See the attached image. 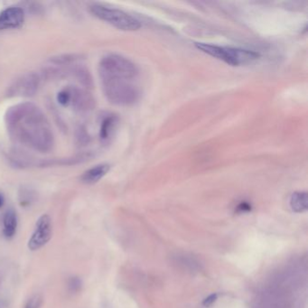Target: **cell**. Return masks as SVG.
I'll return each instance as SVG.
<instances>
[{
	"label": "cell",
	"instance_id": "4fadbf2b",
	"mask_svg": "<svg viewBox=\"0 0 308 308\" xmlns=\"http://www.w3.org/2000/svg\"><path fill=\"white\" fill-rule=\"evenodd\" d=\"M290 206L295 213H303L307 210V193L295 192L290 198Z\"/></svg>",
	"mask_w": 308,
	"mask_h": 308
},
{
	"label": "cell",
	"instance_id": "ba28073f",
	"mask_svg": "<svg viewBox=\"0 0 308 308\" xmlns=\"http://www.w3.org/2000/svg\"><path fill=\"white\" fill-rule=\"evenodd\" d=\"M65 89L68 92V106L78 112H87L93 107L94 100L86 90L78 87H67Z\"/></svg>",
	"mask_w": 308,
	"mask_h": 308
},
{
	"label": "cell",
	"instance_id": "3957f363",
	"mask_svg": "<svg viewBox=\"0 0 308 308\" xmlns=\"http://www.w3.org/2000/svg\"><path fill=\"white\" fill-rule=\"evenodd\" d=\"M195 46L201 52L231 66L247 65L260 57L257 52L242 48L228 47L206 43H195Z\"/></svg>",
	"mask_w": 308,
	"mask_h": 308
},
{
	"label": "cell",
	"instance_id": "7c38bea8",
	"mask_svg": "<svg viewBox=\"0 0 308 308\" xmlns=\"http://www.w3.org/2000/svg\"><path fill=\"white\" fill-rule=\"evenodd\" d=\"M119 120L115 115H108L100 125L99 137L102 142H108L112 138L113 133L115 131Z\"/></svg>",
	"mask_w": 308,
	"mask_h": 308
},
{
	"label": "cell",
	"instance_id": "e0dca14e",
	"mask_svg": "<svg viewBox=\"0 0 308 308\" xmlns=\"http://www.w3.org/2000/svg\"><path fill=\"white\" fill-rule=\"evenodd\" d=\"M239 210H240V212H248V211L250 210V207H249L248 203L243 202V203H241V204L239 206Z\"/></svg>",
	"mask_w": 308,
	"mask_h": 308
},
{
	"label": "cell",
	"instance_id": "277c9868",
	"mask_svg": "<svg viewBox=\"0 0 308 308\" xmlns=\"http://www.w3.org/2000/svg\"><path fill=\"white\" fill-rule=\"evenodd\" d=\"M100 78H116L135 81L138 75V68L133 62L124 56L111 54L104 56L98 65Z\"/></svg>",
	"mask_w": 308,
	"mask_h": 308
},
{
	"label": "cell",
	"instance_id": "6da1fadb",
	"mask_svg": "<svg viewBox=\"0 0 308 308\" xmlns=\"http://www.w3.org/2000/svg\"><path fill=\"white\" fill-rule=\"evenodd\" d=\"M5 120L10 137L22 146L45 153L55 145L47 118L33 103H18L9 108Z\"/></svg>",
	"mask_w": 308,
	"mask_h": 308
},
{
	"label": "cell",
	"instance_id": "9a60e30c",
	"mask_svg": "<svg viewBox=\"0 0 308 308\" xmlns=\"http://www.w3.org/2000/svg\"><path fill=\"white\" fill-rule=\"evenodd\" d=\"M217 297H218L217 294H213V295H209L207 298L203 300L202 304L206 306V307H208V306H210V305L214 304V302L217 299Z\"/></svg>",
	"mask_w": 308,
	"mask_h": 308
},
{
	"label": "cell",
	"instance_id": "5bb4252c",
	"mask_svg": "<svg viewBox=\"0 0 308 308\" xmlns=\"http://www.w3.org/2000/svg\"><path fill=\"white\" fill-rule=\"evenodd\" d=\"M42 304V298L38 295L32 296L30 299L26 302V305L24 308H40Z\"/></svg>",
	"mask_w": 308,
	"mask_h": 308
},
{
	"label": "cell",
	"instance_id": "ac0fdd59",
	"mask_svg": "<svg viewBox=\"0 0 308 308\" xmlns=\"http://www.w3.org/2000/svg\"><path fill=\"white\" fill-rule=\"evenodd\" d=\"M5 198L2 193H0V208L4 206Z\"/></svg>",
	"mask_w": 308,
	"mask_h": 308
},
{
	"label": "cell",
	"instance_id": "2e32d148",
	"mask_svg": "<svg viewBox=\"0 0 308 308\" xmlns=\"http://www.w3.org/2000/svg\"><path fill=\"white\" fill-rule=\"evenodd\" d=\"M81 286V281L78 279V278H72L71 279V282H70V287H73V290H75L76 288H80Z\"/></svg>",
	"mask_w": 308,
	"mask_h": 308
},
{
	"label": "cell",
	"instance_id": "8992f818",
	"mask_svg": "<svg viewBox=\"0 0 308 308\" xmlns=\"http://www.w3.org/2000/svg\"><path fill=\"white\" fill-rule=\"evenodd\" d=\"M52 234L53 224L51 217L48 214H43L35 223L34 231L27 242V247L31 251L38 250L49 242Z\"/></svg>",
	"mask_w": 308,
	"mask_h": 308
},
{
	"label": "cell",
	"instance_id": "52a82bcc",
	"mask_svg": "<svg viewBox=\"0 0 308 308\" xmlns=\"http://www.w3.org/2000/svg\"><path fill=\"white\" fill-rule=\"evenodd\" d=\"M39 82L36 73H26L14 81L9 87L8 94L9 97H30L38 90Z\"/></svg>",
	"mask_w": 308,
	"mask_h": 308
},
{
	"label": "cell",
	"instance_id": "30bf717a",
	"mask_svg": "<svg viewBox=\"0 0 308 308\" xmlns=\"http://www.w3.org/2000/svg\"><path fill=\"white\" fill-rule=\"evenodd\" d=\"M111 167L108 164H100L95 167H91L84 172L81 176V181L83 184H93L98 183V181L102 179L106 176L108 172L110 171Z\"/></svg>",
	"mask_w": 308,
	"mask_h": 308
},
{
	"label": "cell",
	"instance_id": "7a4b0ae2",
	"mask_svg": "<svg viewBox=\"0 0 308 308\" xmlns=\"http://www.w3.org/2000/svg\"><path fill=\"white\" fill-rule=\"evenodd\" d=\"M104 94L110 102L118 106H130L140 97L139 89L134 81L116 78H100Z\"/></svg>",
	"mask_w": 308,
	"mask_h": 308
},
{
	"label": "cell",
	"instance_id": "5b68a950",
	"mask_svg": "<svg viewBox=\"0 0 308 308\" xmlns=\"http://www.w3.org/2000/svg\"><path fill=\"white\" fill-rule=\"evenodd\" d=\"M90 10L94 17L120 30L137 31L141 27L138 19L121 9L95 3L90 6Z\"/></svg>",
	"mask_w": 308,
	"mask_h": 308
},
{
	"label": "cell",
	"instance_id": "9c48e42d",
	"mask_svg": "<svg viewBox=\"0 0 308 308\" xmlns=\"http://www.w3.org/2000/svg\"><path fill=\"white\" fill-rule=\"evenodd\" d=\"M25 21V12L19 7H9L0 13V30L16 29Z\"/></svg>",
	"mask_w": 308,
	"mask_h": 308
},
{
	"label": "cell",
	"instance_id": "8fae6325",
	"mask_svg": "<svg viewBox=\"0 0 308 308\" xmlns=\"http://www.w3.org/2000/svg\"><path fill=\"white\" fill-rule=\"evenodd\" d=\"M17 213L13 209H9L6 212L3 217V234L7 239H12L16 235L17 230Z\"/></svg>",
	"mask_w": 308,
	"mask_h": 308
}]
</instances>
